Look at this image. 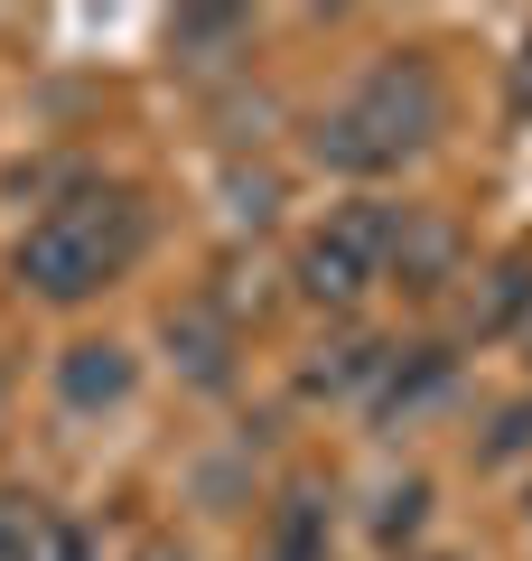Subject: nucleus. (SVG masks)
I'll use <instances>...</instances> for the list:
<instances>
[{
  "label": "nucleus",
  "mask_w": 532,
  "mask_h": 561,
  "mask_svg": "<svg viewBox=\"0 0 532 561\" xmlns=\"http://www.w3.org/2000/svg\"><path fill=\"white\" fill-rule=\"evenodd\" d=\"M439 122H449V94H439V66L412 57V47H393L383 66H365V84H355L346 103H327L309 131L317 169H346V179H383V169L420 160L439 140Z\"/></svg>",
  "instance_id": "f257e3e1"
},
{
  "label": "nucleus",
  "mask_w": 532,
  "mask_h": 561,
  "mask_svg": "<svg viewBox=\"0 0 532 561\" xmlns=\"http://www.w3.org/2000/svg\"><path fill=\"white\" fill-rule=\"evenodd\" d=\"M140 243H150V206H140L131 187H84V197L47 206L20 234V280L38 300H57V309L94 300L103 280H122L140 262Z\"/></svg>",
  "instance_id": "f03ea898"
},
{
  "label": "nucleus",
  "mask_w": 532,
  "mask_h": 561,
  "mask_svg": "<svg viewBox=\"0 0 532 561\" xmlns=\"http://www.w3.org/2000/svg\"><path fill=\"white\" fill-rule=\"evenodd\" d=\"M383 262H393V206H346L299 243V290L317 309H355L383 280Z\"/></svg>",
  "instance_id": "7ed1b4c3"
},
{
  "label": "nucleus",
  "mask_w": 532,
  "mask_h": 561,
  "mask_svg": "<svg viewBox=\"0 0 532 561\" xmlns=\"http://www.w3.org/2000/svg\"><path fill=\"white\" fill-rule=\"evenodd\" d=\"M57 393L76 402V412H103V402H122V393H131V346H113V337H84V346H66V365H57Z\"/></svg>",
  "instance_id": "20e7f679"
},
{
  "label": "nucleus",
  "mask_w": 532,
  "mask_h": 561,
  "mask_svg": "<svg viewBox=\"0 0 532 561\" xmlns=\"http://www.w3.org/2000/svg\"><path fill=\"white\" fill-rule=\"evenodd\" d=\"M402 272V290H439V272H449V225L420 216V206H393V262H383V280Z\"/></svg>",
  "instance_id": "39448f33"
},
{
  "label": "nucleus",
  "mask_w": 532,
  "mask_h": 561,
  "mask_svg": "<svg viewBox=\"0 0 532 561\" xmlns=\"http://www.w3.org/2000/svg\"><path fill=\"white\" fill-rule=\"evenodd\" d=\"M430 393H449V356H439V346L383 356V375H374V421H402V412H420Z\"/></svg>",
  "instance_id": "423d86ee"
},
{
  "label": "nucleus",
  "mask_w": 532,
  "mask_h": 561,
  "mask_svg": "<svg viewBox=\"0 0 532 561\" xmlns=\"http://www.w3.org/2000/svg\"><path fill=\"white\" fill-rule=\"evenodd\" d=\"M169 346H177V365H187V375H197V383H224V356H234V328H224L216 319V309H177V319H169Z\"/></svg>",
  "instance_id": "0eeeda50"
},
{
  "label": "nucleus",
  "mask_w": 532,
  "mask_h": 561,
  "mask_svg": "<svg viewBox=\"0 0 532 561\" xmlns=\"http://www.w3.org/2000/svg\"><path fill=\"white\" fill-rule=\"evenodd\" d=\"M57 542V515L38 496H0V561H47Z\"/></svg>",
  "instance_id": "6e6552de"
},
{
  "label": "nucleus",
  "mask_w": 532,
  "mask_h": 561,
  "mask_svg": "<svg viewBox=\"0 0 532 561\" xmlns=\"http://www.w3.org/2000/svg\"><path fill=\"white\" fill-rule=\"evenodd\" d=\"M243 38H253V28H243L234 10H187V20L169 28V47H177L187 66H216V47H243Z\"/></svg>",
  "instance_id": "1a4fd4ad"
},
{
  "label": "nucleus",
  "mask_w": 532,
  "mask_h": 561,
  "mask_svg": "<svg viewBox=\"0 0 532 561\" xmlns=\"http://www.w3.org/2000/svg\"><path fill=\"white\" fill-rule=\"evenodd\" d=\"M523 309H532V253H505L495 262L486 309H476V328H523Z\"/></svg>",
  "instance_id": "9d476101"
},
{
  "label": "nucleus",
  "mask_w": 532,
  "mask_h": 561,
  "mask_svg": "<svg viewBox=\"0 0 532 561\" xmlns=\"http://www.w3.org/2000/svg\"><path fill=\"white\" fill-rule=\"evenodd\" d=\"M271 561H317V505L290 496V515H280V552Z\"/></svg>",
  "instance_id": "9b49d317"
},
{
  "label": "nucleus",
  "mask_w": 532,
  "mask_h": 561,
  "mask_svg": "<svg viewBox=\"0 0 532 561\" xmlns=\"http://www.w3.org/2000/svg\"><path fill=\"white\" fill-rule=\"evenodd\" d=\"M523 449H532V402H513L486 440H476V459H523Z\"/></svg>",
  "instance_id": "f8f14e48"
},
{
  "label": "nucleus",
  "mask_w": 532,
  "mask_h": 561,
  "mask_svg": "<svg viewBox=\"0 0 532 561\" xmlns=\"http://www.w3.org/2000/svg\"><path fill=\"white\" fill-rule=\"evenodd\" d=\"M420 505H430V486H393V496H383V534H412V524H420Z\"/></svg>",
  "instance_id": "ddd939ff"
},
{
  "label": "nucleus",
  "mask_w": 532,
  "mask_h": 561,
  "mask_svg": "<svg viewBox=\"0 0 532 561\" xmlns=\"http://www.w3.org/2000/svg\"><path fill=\"white\" fill-rule=\"evenodd\" d=\"M47 561H103V552H94V542L76 534V524H57V542H47Z\"/></svg>",
  "instance_id": "4468645a"
},
{
  "label": "nucleus",
  "mask_w": 532,
  "mask_h": 561,
  "mask_svg": "<svg viewBox=\"0 0 532 561\" xmlns=\"http://www.w3.org/2000/svg\"><path fill=\"white\" fill-rule=\"evenodd\" d=\"M513 122H532V38H523V66H513Z\"/></svg>",
  "instance_id": "2eb2a0df"
},
{
  "label": "nucleus",
  "mask_w": 532,
  "mask_h": 561,
  "mask_svg": "<svg viewBox=\"0 0 532 561\" xmlns=\"http://www.w3.org/2000/svg\"><path fill=\"white\" fill-rule=\"evenodd\" d=\"M140 561H187V552H169V542H150V552H140Z\"/></svg>",
  "instance_id": "dca6fc26"
},
{
  "label": "nucleus",
  "mask_w": 532,
  "mask_h": 561,
  "mask_svg": "<svg viewBox=\"0 0 532 561\" xmlns=\"http://www.w3.org/2000/svg\"><path fill=\"white\" fill-rule=\"evenodd\" d=\"M523 346H532V309H523Z\"/></svg>",
  "instance_id": "f3484780"
}]
</instances>
